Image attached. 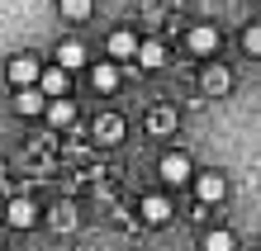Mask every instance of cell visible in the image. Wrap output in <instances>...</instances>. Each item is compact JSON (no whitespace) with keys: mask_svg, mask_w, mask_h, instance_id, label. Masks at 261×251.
Returning a JSON list of instances; mask_svg holds the SVG:
<instances>
[{"mask_svg":"<svg viewBox=\"0 0 261 251\" xmlns=\"http://www.w3.org/2000/svg\"><path fill=\"white\" fill-rule=\"evenodd\" d=\"M157 171H162V180H171V185H186V180L195 176V171H190V156H186V152H166Z\"/></svg>","mask_w":261,"mask_h":251,"instance_id":"cell-1","label":"cell"},{"mask_svg":"<svg viewBox=\"0 0 261 251\" xmlns=\"http://www.w3.org/2000/svg\"><path fill=\"white\" fill-rule=\"evenodd\" d=\"M5 71H10V86L19 90V86H38V71H43V67H38V57H29V52H24V57H14Z\"/></svg>","mask_w":261,"mask_h":251,"instance_id":"cell-2","label":"cell"},{"mask_svg":"<svg viewBox=\"0 0 261 251\" xmlns=\"http://www.w3.org/2000/svg\"><path fill=\"white\" fill-rule=\"evenodd\" d=\"M67 86H71V71H67V67H48V71H38V90H43L48 100L67 95Z\"/></svg>","mask_w":261,"mask_h":251,"instance_id":"cell-3","label":"cell"},{"mask_svg":"<svg viewBox=\"0 0 261 251\" xmlns=\"http://www.w3.org/2000/svg\"><path fill=\"white\" fill-rule=\"evenodd\" d=\"M5 218H10V228H34L38 223V204L34 199H10Z\"/></svg>","mask_w":261,"mask_h":251,"instance_id":"cell-4","label":"cell"},{"mask_svg":"<svg viewBox=\"0 0 261 251\" xmlns=\"http://www.w3.org/2000/svg\"><path fill=\"white\" fill-rule=\"evenodd\" d=\"M195 194H199V204H219L223 194H228V185H223V176H195Z\"/></svg>","mask_w":261,"mask_h":251,"instance_id":"cell-5","label":"cell"},{"mask_svg":"<svg viewBox=\"0 0 261 251\" xmlns=\"http://www.w3.org/2000/svg\"><path fill=\"white\" fill-rule=\"evenodd\" d=\"M43 104H48V95H43L38 86H19V100H14L19 114H43Z\"/></svg>","mask_w":261,"mask_h":251,"instance_id":"cell-6","label":"cell"},{"mask_svg":"<svg viewBox=\"0 0 261 251\" xmlns=\"http://www.w3.org/2000/svg\"><path fill=\"white\" fill-rule=\"evenodd\" d=\"M190 48L195 52H214V48H219V29H214V24H195L190 29Z\"/></svg>","mask_w":261,"mask_h":251,"instance_id":"cell-7","label":"cell"},{"mask_svg":"<svg viewBox=\"0 0 261 251\" xmlns=\"http://www.w3.org/2000/svg\"><path fill=\"white\" fill-rule=\"evenodd\" d=\"M166 218H171V204H166L162 194H147V199H143V223L157 228V223H166Z\"/></svg>","mask_w":261,"mask_h":251,"instance_id":"cell-8","label":"cell"},{"mask_svg":"<svg viewBox=\"0 0 261 251\" xmlns=\"http://www.w3.org/2000/svg\"><path fill=\"white\" fill-rule=\"evenodd\" d=\"M90 81H95V90H105V95H110V90H119V67H114V62H95Z\"/></svg>","mask_w":261,"mask_h":251,"instance_id":"cell-9","label":"cell"},{"mask_svg":"<svg viewBox=\"0 0 261 251\" xmlns=\"http://www.w3.org/2000/svg\"><path fill=\"white\" fill-rule=\"evenodd\" d=\"M138 67H147V71H157L162 67V62H166V48H162V43H138Z\"/></svg>","mask_w":261,"mask_h":251,"instance_id":"cell-10","label":"cell"},{"mask_svg":"<svg viewBox=\"0 0 261 251\" xmlns=\"http://www.w3.org/2000/svg\"><path fill=\"white\" fill-rule=\"evenodd\" d=\"M43 114H48V119L57 123V128H62V123H71V119H76V104H71L67 95H57L53 104H43Z\"/></svg>","mask_w":261,"mask_h":251,"instance_id":"cell-11","label":"cell"},{"mask_svg":"<svg viewBox=\"0 0 261 251\" xmlns=\"http://www.w3.org/2000/svg\"><path fill=\"white\" fill-rule=\"evenodd\" d=\"M133 52H138V34H128V29L110 34V57H133Z\"/></svg>","mask_w":261,"mask_h":251,"instance_id":"cell-12","label":"cell"},{"mask_svg":"<svg viewBox=\"0 0 261 251\" xmlns=\"http://www.w3.org/2000/svg\"><path fill=\"white\" fill-rule=\"evenodd\" d=\"M95 137H100V143H119V137H124V119H119V114H105L95 123Z\"/></svg>","mask_w":261,"mask_h":251,"instance_id":"cell-13","label":"cell"},{"mask_svg":"<svg viewBox=\"0 0 261 251\" xmlns=\"http://www.w3.org/2000/svg\"><path fill=\"white\" fill-rule=\"evenodd\" d=\"M86 62V48L81 43H62V48H57V67H67V71H76Z\"/></svg>","mask_w":261,"mask_h":251,"instance_id":"cell-14","label":"cell"},{"mask_svg":"<svg viewBox=\"0 0 261 251\" xmlns=\"http://www.w3.org/2000/svg\"><path fill=\"white\" fill-rule=\"evenodd\" d=\"M228 86H233V76H228L223 67H209L204 71V90H209V95H228Z\"/></svg>","mask_w":261,"mask_h":251,"instance_id":"cell-15","label":"cell"},{"mask_svg":"<svg viewBox=\"0 0 261 251\" xmlns=\"http://www.w3.org/2000/svg\"><path fill=\"white\" fill-rule=\"evenodd\" d=\"M204 251H233V232H223V228H214L209 237H204Z\"/></svg>","mask_w":261,"mask_h":251,"instance_id":"cell-16","label":"cell"},{"mask_svg":"<svg viewBox=\"0 0 261 251\" xmlns=\"http://www.w3.org/2000/svg\"><path fill=\"white\" fill-rule=\"evenodd\" d=\"M147 128H152V133H171V128H176V114H171V109H157V114L147 119Z\"/></svg>","mask_w":261,"mask_h":251,"instance_id":"cell-17","label":"cell"},{"mask_svg":"<svg viewBox=\"0 0 261 251\" xmlns=\"http://www.w3.org/2000/svg\"><path fill=\"white\" fill-rule=\"evenodd\" d=\"M242 48H247L252 57H261V24H247V29H242Z\"/></svg>","mask_w":261,"mask_h":251,"instance_id":"cell-18","label":"cell"},{"mask_svg":"<svg viewBox=\"0 0 261 251\" xmlns=\"http://www.w3.org/2000/svg\"><path fill=\"white\" fill-rule=\"evenodd\" d=\"M62 14H67V19H86V14H90V0H62Z\"/></svg>","mask_w":261,"mask_h":251,"instance_id":"cell-19","label":"cell"}]
</instances>
